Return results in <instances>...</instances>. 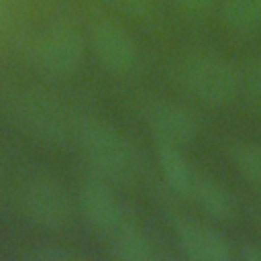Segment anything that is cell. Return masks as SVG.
<instances>
[{"label": "cell", "mask_w": 261, "mask_h": 261, "mask_svg": "<svg viewBox=\"0 0 261 261\" xmlns=\"http://www.w3.org/2000/svg\"><path fill=\"white\" fill-rule=\"evenodd\" d=\"M71 135L94 171L116 186H133L143 175V155L114 124L80 116L71 120Z\"/></svg>", "instance_id": "cell-1"}, {"label": "cell", "mask_w": 261, "mask_h": 261, "mask_svg": "<svg viewBox=\"0 0 261 261\" xmlns=\"http://www.w3.org/2000/svg\"><path fill=\"white\" fill-rule=\"evenodd\" d=\"M177 77L190 96L208 106L230 104L243 90V71L216 51H196L184 57Z\"/></svg>", "instance_id": "cell-2"}, {"label": "cell", "mask_w": 261, "mask_h": 261, "mask_svg": "<svg viewBox=\"0 0 261 261\" xmlns=\"http://www.w3.org/2000/svg\"><path fill=\"white\" fill-rule=\"evenodd\" d=\"M6 106L20 130L39 143L61 147L69 141L71 122L67 120L63 108L47 92L37 88L14 90L8 94Z\"/></svg>", "instance_id": "cell-3"}, {"label": "cell", "mask_w": 261, "mask_h": 261, "mask_svg": "<svg viewBox=\"0 0 261 261\" xmlns=\"http://www.w3.org/2000/svg\"><path fill=\"white\" fill-rule=\"evenodd\" d=\"M86 43L82 33L69 22H53L39 33L33 43V63L49 77H69L84 61Z\"/></svg>", "instance_id": "cell-4"}, {"label": "cell", "mask_w": 261, "mask_h": 261, "mask_svg": "<svg viewBox=\"0 0 261 261\" xmlns=\"http://www.w3.org/2000/svg\"><path fill=\"white\" fill-rule=\"evenodd\" d=\"M77 206L86 222L106 241L124 226L137 222L126 204L116 196L110 181L96 175L80 184Z\"/></svg>", "instance_id": "cell-5"}, {"label": "cell", "mask_w": 261, "mask_h": 261, "mask_svg": "<svg viewBox=\"0 0 261 261\" xmlns=\"http://www.w3.org/2000/svg\"><path fill=\"white\" fill-rule=\"evenodd\" d=\"M90 45L100 67L110 75H133L141 67V49L137 41L112 18H100L92 24Z\"/></svg>", "instance_id": "cell-6"}, {"label": "cell", "mask_w": 261, "mask_h": 261, "mask_svg": "<svg viewBox=\"0 0 261 261\" xmlns=\"http://www.w3.org/2000/svg\"><path fill=\"white\" fill-rule=\"evenodd\" d=\"M22 204L29 218L51 232L63 230L73 214L71 196L65 186L51 175L33 177L22 192Z\"/></svg>", "instance_id": "cell-7"}, {"label": "cell", "mask_w": 261, "mask_h": 261, "mask_svg": "<svg viewBox=\"0 0 261 261\" xmlns=\"http://www.w3.org/2000/svg\"><path fill=\"white\" fill-rule=\"evenodd\" d=\"M141 112L155 143L184 147L198 133L196 118L192 116L188 108H184L177 102L163 100V98H151L143 104Z\"/></svg>", "instance_id": "cell-8"}, {"label": "cell", "mask_w": 261, "mask_h": 261, "mask_svg": "<svg viewBox=\"0 0 261 261\" xmlns=\"http://www.w3.org/2000/svg\"><path fill=\"white\" fill-rule=\"evenodd\" d=\"M173 230L184 257L192 261H228L232 257L230 241L194 216L177 214L173 218Z\"/></svg>", "instance_id": "cell-9"}, {"label": "cell", "mask_w": 261, "mask_h": 261, "mask_svg": "<svg viewBox=\"0 0 261 261\" xmlns=\"http://www.w3.org/2000/svg\"><path fill=\"white\" fill-rule=\"evenodd\" d=\"M190 200L206 216H210L212 220H218V222L232 220L239 214V206H237L234 196L226 188H222L218 181H214L202 173H198V177H196Z\"/></svg>", "instance_id": "cell-10"}, {"label": "cell", "mask_w": 261, "mask_h": 261, "mask_svg": "<svg viewBox=\"0 0 261 261\" xmlns=\"http://www.w3.org/2000/svg\"><path fill=\"white\" fill-rule=\"evenodd\" d=\"M155 145H157V163L167 188L179 198L190 200L198 171L190 165V161L181 153V147H173L165 143H155Z\"/></svg>", "instance_id": "cell-11"}, {"label": "cell", "mask_w": 261, "mask_h": 261, "mask_svg": "<svg viewBox=\"0 0 261 261\" xmlns=\"http://www.w3.org/2000/svg\"><path fill=\"white\" fill-rule=\"evenodd\" d=\"M108 255L120 261H151L157 259V245L151 241L149 234L143 232L139 222H133L106 239Z\"/></svg>", "instance_id": "cell-12"}, {"label": "cell", "mask_w": 261, "mask_h": 261, "mask_svg": "<svg viewBox=\"0 0 261 261\" xmlns=\"http://www.w3.org/2000/svg\"><path fill=\"white\" fill-rule=\"evenodd\" d=\"M222 20L237 33L261 29V0H222Z\"/></svg>", "instance_id": "cell-13"}, {"label": "cell", "mask_w": 261, "mask_h": 261, "mask_svg": "<svg viewBox=\"0 0 261 261\" xmlns=\"http://www.w3.org/2000/svg\"><path fill=\"white\" fill-rule=\"evenodd\" d=\"M234 169L255 188L261 190V143H239L230 149Z\"/></svg>", "instance_id": "cell-14"}, {"label": "cell", "mask_w": 261, "mask_h": 261, "mask_svg": "<svg viewBox=\"0 0 261 261\" xmlns=\"http://www.w3.org/2000/svg\"><path fill=\"white\" fill-rule=\"evenodd\" d=\"M82 257H84L82 253L67 249V247H61V245L35 247V249L24 253V259H31V261H77Z\"/></svg>", "instance_id": "cell-15"}, {"label": "cell", "mask_w": 261, "mask_h": 261, "mask_svg": "<svg viewBox=\"0 0 261 261\" xmlns=\"http://www.w3.org/2000/svg\"><path fill=\"white\" fill-rule=\"evenodd\" d=\"M243 90L253 104L261 106V55L255 57L243 71Z\"/></svg>", "instance_id": "cell-16"}, {"label": "cell", "mask_w": 261, "mask_h": 261, "mask_svg": "<svg viewBox=\"0 0 261 261\" xmlns=\"http://www.w3.org/2000/svg\"><path fill=\"white\" fill-rule=\"evenodd\" d=\"M179 10L184 12H192V14H198V12H206L210 10L212 6H216L220 0H171Z\"/></svg>", "instance_id": "cell-17"}, {"label": "cell", "mask_w": 261, "mask_h": 261, "mask_svg": "<svg viewBox=\"0 0 261 261\" xmlns=\"http://www.w3.org/2000/svg\"><path fill=\"white\" fill-rule=\"evenodd\" d=\"M116 2L128 14H145L153 4V0H116Z\"/></svg>", "instance_id": "cell-18"}, {"label": "cell", "mask_w": 261, "mask_h": 261, "mask_svg": "<svg viewBox=\"0 0 261 261\" xmlns=\"http://www.w3.org/2000/svg\"><path fill=\"white\" fill-rule=\"evenodd\" d=\"M241 257L245 261H261V247L253 243H245L241 249Z\"/></svg>", "instance_id": "cell-19"}, {"label": "cell", "mask_w": 261, "mask_h": 261, "mask_svg": "<svg viewBox=\"0 0 261 261\" xmlns=\"http://www.w3.org/2000/svg\"><path fill=\"white\" fill-rule=\"evenodd\" d=\"M10 16H12V10H10L8 0H0V33H2V31L8 27Z\"/></svg>", "instance_id": "cell-20"}]
</instances>
